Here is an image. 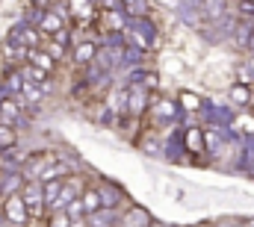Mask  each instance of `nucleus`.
<instances>
[{
	"label": "nucleus",
	"instance_id": "obj_16",
	"mask_svg": "<svg viewBox=\"0 0 254 227\" xmlns=\"http://www.w3.org/2000/svg\"><path fill=\"white\" fill-rule=\"evenodd\" d=\"M187 142H190V148H192V151H201V136H198L195 130H192L190 136H187Z\"/></svg>",
	"mask_w": 254,
	"mask_h": 227
},
{
	"label": "nucleus",
	"instance_id": "obj_9",
	"mask_svg": "<svg viewBox=\"0 0 254 227\" xmlns=\"http://www.w3.org/2000/svg\"><path fill=\"white\" fill-rule=\"evenodd\" d=\"M18 115H21V110L15 107V101H3V104H0V118H3V124L15 121Z\"/></svg>",
	"mask_w": 254,
	"mask_h": 227
},
{
	"label": "nucleus",
	"instance_id": "obj_5",
	"mask_svg": "<svg viewBox=\"0 0 254 227\" xmlns=\"http://www.w3.org/2000/svg\"><path fill=\"white\" fill-rule=\"evenodd\" d=\"M148 225H151V216L145 210H130V216L125 219L122 227H148Z\"/></svg>",
	"mask_w": 254,
	"mask_h": 227
},
{
	"label": "nucleus",
	"instance_id": "obj_14",
	"mask_svg": "<svg viewBox=\"0 0 254 227\" xmlns=\"http://www.w3.org/2000/svg\"><path fill=\"white\" fill-rule=\"evenodd\" d=\"M181 104H184L187 110H198V98H195V95H187V92L181 95Z\"/></svg>",
	"mask_w": 254,
	"mask_h": 227
},
{
	"label": "nucleus",
	"instance_id": "obj_2",
	"mask_svg": "<svg viewBox=\"0 0 254 227\" xmlns=\"http://www.w3.org/2000/svg\"><path fill=\"white\" fill-rule=\"evenodd\" d=\"M3 213H6V219L12 222V225H24L27 222V204H24V198L21 195H9L6 198V204H3Z\"/></svg>",
	"mask_w": 254,
	"mask_h": 227
},
{
	"label": "nucleus",
	"instance_id": "obj_11",
	"mask_svg": "<svg viewBox=\"0 0 254 227\" xmlns=\"http://www.w3.org/2000/svg\"><path fill=\"white\" fill-rule=\"evenodd\" d=\"M48 33H54V36H60L63 33V24H60V18L57 15H45V24H42Z\"/></svg>",
	"mask_w": 254,
	"mask_h": 227
},
{
	"label": "nucleus",
	"instance_id": "obj_3",
	"mask_svg": "<svg viewBox=\"0 0 254 227\" xmlns=\"http://www.w3.org/2000/svg\"><path fill=\"white\" fill-rule=\"evenodd\" d=\"M27 57H30V65H36V68H42V71H48V74L54 71V57H51V54L30 48V51H27Z\"/></svg>",
	"mask_w": 254,
	"mask_h": 227
},
{
	"label": "nucleus",
	"instance_id": "obj_18",
	"mask_svg": "<svg viewBox=\"0 0 254 227\" xmlns=\"http://www.w3.org/2000/svg\"><path fill=\"white\" fill-rule=\"evenodd\" d=\"M234 98H237V101H249V92H246V89H234Z\"/></svg>",
	"mask_w": 254,
	"mask_h": 227
},
{
	"label": "nucleus",
	"instance_id": "obj_15",
	"mask_svg": "<svg viewBox=\"0 0 254 227\" xmlns=\"http://www.w3.org/2000/svg\"><path fill=\"white\" fill-rule=\"evenodd\" d=\"M48 227H71V219H68L65 213H60V216H57V219H54Z\"/></svg>",
	"mask_w": 254,
	"mask_h": 227
},
{
	"label": "nucleus",
	"instance_id": "obj_4",
	"mask_svg": "<svg viewBox=\"0 0 254 227\" xmlns=\"http://www.w3.org/2000/svg\"><path fill=\"white\" fill-rule=\"evenodd\" d=\"M80 201H83V210H86V213H98V210H104V198H101L98 189H86Z\"/></svg>",
	"mask_w": 254,
	"mask_h": 227
},
{
	"label": "nucleus",
	"instance_id": "obj_8",
	"mask_svg": "<svg viewBox=\"0 0 254 227\" xmlns=\"http://www.w3.org/2000/svg\"><path fill=\"white\" fill-rule=\"evenodd\" d=\"M204 15L213 18V21H219L225 15V0H204Z\"/></svg>",
	"mask_w": 254,
	"mask_h": 227
},
{
	"label": "nucleus",
	"instance_id": "obj_12",
	"mask_svg": "<svg viewBox=\"0 0 254 227\" xmlns=\"http://www.w3.org/2000/svg\"><path fill=\"white\" fill-rule=\"evenodd\" d=\"M95 59V45H80L77 48V62H92Z\"/></svg>",
	"mask_w": 254,
	"mask_h": 227
},
{
	"label": "nucleus",
	"instance_id": "obj_17",
	"mask_svg": "<svg viewBox=\"0 0 254 227\" xmlns=\"http://www.w3.org/2000/svg\"><path fill=\"white\" fill-rule=\"evenodd\" d=\"M24 92H27V98H30V101H39V95H42L39 89H33V83H24Z\"/></svg>",
	"mask_w": 254,
	"mask_h": 227
},
{
	"label": "nucleus",
	"instance_id": "obj_1",
	"mask_svg": "<svg viewBox=\"0 0 254 227\" xmlns=\"http://www.w3.org/2000/svg\"><path fill=\"white\" fill-rule=\"evenodd\" d=\"M21 198H24V204H27V213H30L33 219H39V216H42V207H45V189L30 180V183L21 189Z\"/></svg>",
	"mask_w": 254,
	"mask_h": 227
},
{
	"label": "nucleus",
	"instance_id": "obj_10",
	"mask_svg": "<svg viewBox=\"0 0 254 227\" xmlns=\"http://www.w3.org/2000/svg\"><path fill=\"white\" fill-rule=\"evenodd\" d=\"M27 77H30V80H36V86H42V89H51V86H48V71H42V68L30 65V68H27Z\"/></svg>",
	"mask_w": 254,
	"mask_h": 227
},
{
	"label": "nucleus",
	"instance_id": "obj_13",
	"mask_svg": "<svg viewBox=\"0 0 254 227\" xmlns=\"http://www.w3.org/2000/svg\"><path fill=\"white\" fill-rule=\"evenodd\" d=\"M83 213H86V210H83V201H71V204H68V210H65V216H68L71 222H74V219H80Z\"/></svg>",
	"mask_w": 254,
	"mask_h": 227
},
{
	"label": "nucleus",
	"instance_id": "obj_21",
	"mask_svg": "<svg viewBox=\"0 0 254 227\" xmlns=\"http://www.w3.org/2000/svg\"><path fill=\"white\" fill-rule=\"evenodd\" d=\"M125 3H127V6H130V3H136V0H125Z\"/></svg>",
	"mask_w": 254,
	"mask_h": 227
},
{
	"label": "nucleus",
	"instance_id": "obj_6",
	"mask_svg": "<svg viewBox=\"0 0 254 227\" xmlns=\"http://www.w3.org/2000/svg\"><path fill=\"white\" fill-rule=\"evenodd\" d=\"M42 189H45V204L57 207V198L63 195V186H60V180H48V183H42Z\"/></svg>",
	"mask_w": 254,
	"mask_h": 227
},
{
	"label": "nucleus",
	"instance_id": "obj_22",
	"mask_svg": "<svg viewBox=\"0 0 254 227\" xmlns=\"http://www.w3.org/2000/svg\"><path fill=\"white\" fill-rule=\"evenodd\" d=\"M252 68H254V59H252Z\"/></svg>",
	"mask_w": 254,
	"mask_h": 227
},
{
	"label": "nucleus",
	"instance_id": "obj_7",
	"mask_svg": "<svg viewBox=\"0 0 254 227\" xmlns=\"http://www.w3.org/2000/svg\"><path fill=\"white\" fill-rule=\"evenodd\" d=\"M15 142H18V133L12 130V124H0V148L9 151V148H15Z\"/></svg>",
	"mask_w": 254,
	"mask_h": 227
},
{
	"label": "nucleus",
	"instance_id": "obj_19",
	"mask_svg": "<svg viewBox=\"0 0 254 227\" xmlns=\"http://www.w3.org/2000/svg\"><path fill=\"white\" fill-rule=\"evenodd\" d=\"M243 15H254V3H243Z\"/></svg>",
	"mask_w": 254,
	"mask_h": 227
},
{
	"label": "nucleus",
	"instance_id": "obj_20",
	"mask_svg": "<svg viewBox=\"0 0 254 227\" xmlns=\"http://www.w3.org/2000/svg\"><path fill=\"white\" fill-rule=\"evenodd\" d=\"M71 227H86V222H83V219H74V222H71Z\"/></svg>",
	"mask_w": 254,
	"mask_h": 227
}]
</instances>
